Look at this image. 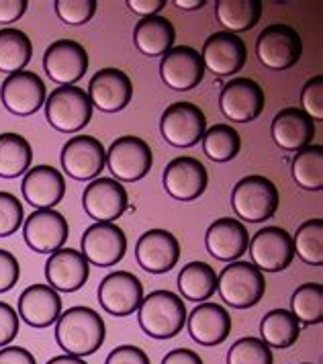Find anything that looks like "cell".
<instances>
[{
    "label": "cell",
    "mask_w": 323,
    "mask_h": 364,
    "mask_svg": "<svg viewBox=\"0 0 323 364\" xmlns=\"http://www.w3.org/2000/svg\"><path fill=\"white\" fill-rule=\"evenodd\" d=\"M248 252H250L252 264L262 272H282L295 260L292 235L276 225H268L254 233Z\"/></svg>",
    "instance_id": "obj_10"
},
{
    "label": "cell",
    "mask_w": 323,
    "mask_h": 364,
    "mask_svg": "<svg viewBox=\"0 0 323 364\" xmlns=\"http://www.w3.org/2000/svg\"><path fill=\"white\" fill-rule=\"evenodd\" d=\"M217 291L219 297L233 309H250L264 297L266 279L264 272L252 262L235 260L229 262V266L221 270V274H217Z\"/></svg>",
    "instance_id": "obj_4"
},
{
    "label": "cell",
    "mask_w": 323,
    "mask_h": 364,
    "mask_svg": "<svg viewBox=\"0 0 323 364\" xmlns=\"http://www.w3.org/2000/svg\"><path fill=\"white\" fill-rule=\"evenodd\" d=\"M292 181L303 191H322L323 188V148L307 146L295 154L291 162Z\"/></svg>",
    "instance_id": "obj_35"
},
{
    "label": "cell",
    "mask_w": 323,
    "mask_h": 364,
    "mask_svg": "<svg viewBox=\"0 0 323 364\" xmlns=\"http://www.w3.org/2000/svg\"><path fill=\"white\" fill-rule=\"evenodd\" d=\"M272 139L285 151H299L313 144L315 137V121L297 107H287L278 111L270 125Z\"/></svg>",
    "instance_id": "obj_28"
},
{
    "label": "cell",
    "mask_w": 323,
    "mask_h": 364,
    "mask_svg": "<svg viewBox=\"0 0 323 364\" xmlns=\"http://www.w3.org/2000/svg\"><path fill=\"white\" fill-rule=\"evenodd\" d=\"M105 338L107 326L102 317L86 305L70 307L55 321V342L70 356L84 358L95 354L105 344Z\"/></svg>",
    "instance_id": "obj_1"
},
{
    "label": "cell",
    "mask_w": 323,
    "mask_h": 364,
    "mask_svg": "<svg viewBox=\"0 0 323 364\" xmlns=\"http://www.w3.org/2000/svg\"><path fill=\"white\" fill-rule=\"evenodd\" d=\"M64 172L74 181H95L107 168V149L92 135H74L68 139L60 154Z\"/></svg>",
    "instance_id": "obj_9"
},
{
    "label": "cell",
    "mask_w": 323,
    "mask_h": 364,
    "mask_svg": "<svg viewBox=\"0 0 323 364\" xmlns=\"http://www.w3.org/2000/svg\"><path fill=\"white\" fill-rule=\"evenodd\" d=\"M33 162L31 144L18 133H0V178L23 176Z\"/></svg>",
    "instance_id": "obj_33"
},
{
    "label": "cell",
    "mask_w": 323,
    "mask_h": 364,
    "mask_svg": "<svg viewBox=\"0 0 323 364\" xmlns=\"http://www.w3.org/2000/svg\"><path fill=\"white\" fill-rule=\"evenodd\" d=\"M160 78L176 92L193 90L205 78V64L201 53L191 46H176L162 55Z\"/></svg>",
    "instance_id": "obj_20"
},
{
    "label": "cell",
    "mask_w": 323,
    "mask_h": 364,
    "mask_svg": "<svg viewBox=\"0 0 323 364\" xmlns=\"http://www.w3.org/2000/svg\"><path fill=\"white\" fill-rule=\"evenodd\" d=\"M105 364H152L149 363V356L142 348L137 346H119L115 348L113 352L107 356Z\"/></svg>",
    "instance_id": "obj_45"
},
{
    "label": "cell",
    "mask_w": 323,
    "mask_h": 364,
    "mask_svg": "<svg viewBox=\"0 0 323 364\" xmlns=\"http://www.w3.org/2000/svg\"><path fill=\"white\" fill-rule=\"evenodd\" d=\"M162 364H205L203 358L194 352V350H189V348H176L172 352H168L164 356Z\"/></svg>",
    "instance_id": "obj_49"
},
{
    "label": "cell",
    "mask_w": 323,
    "mask_h": 364,
    "mask_svg": "<svg viewBox=\"0 0 323 364\" xmlns=\"http://www.w3.org/2000/svg\"><path fill=\"white\" fill-rule=\"evenodd\" d=\"M180 11H198V9H203L207 2L205 0H176L174 2Z\"/></svg>",
    "instance_id": "obj_50"
},
{
    "label": "cell",
    "mask_w": 323,
    "mask_h": 364,
    "mask_svg": "<svg viewBox=\"0 0 323 364\" xmlns=\"http://www.w3.org/2000/svg\"><path fill=\"white\" fill-rule=\"evenodd\" d=\"M21 191H23L25 200L35 209H53L55 205L64 200L65 178L53 166H31L25 172Z\"/></svg>",
    "instance_id": "obj_25"
},
{
    "label": "cell",
    "mask_w": 323,
    "mask_h": 364,
    "mask_svg": "<svg viewBox=\"0 0 323 364\" xmlns=\"http://www.w3.org/2000/svg\"><path fill=\"white\" fill-rule=\"evenodd\" d=\"M272 348L260 338H240L227 352V364H272Z\"/></svg>",
    "instance_id": "obj_39"
},
{
    "label": "cell",
    "mask_w": 323,
    "mask_h": 364,
    "mask_svg": "<svg viewBox=\"0 0 323 364\" xmlns=\"http://www.w3.org/2000/svg\"><path fill=\"white\" fill-rule=\"evenodd\" d=\"M189 333L198 346H219L231 333V315L217 303H201L186 317Z\"/></svg>",
    "instance_id": "obj_27"
},
{
    "label": "cell",
    "mask_w": 323,
    "mask_h": 364,
    "mask_svg": "<svg viewBox=\"0 0 323 364\" xmlns=\"http://www.w3.org/2000/svg\"><path fill=\"white\" fill-rule=\"evenodd\" d=\"M25 221V211L21 200L13 193L0 191V237H9L18 232Z\"/></svg>",
    "instance_id": "obj_41"
},
{
    "label": "cell",
    "mask_w": 323,
    "mask_h": 364,
    "mask_svg": "<svg viewBox=\"0 0 323 364\" xmlns=\"http://www.w3.org/2000/svg\"><path fill=\"white\" fill-rule=\"evenodd\" d=\"M203 151L205 156L217 162V164H226V162H231L240 149H242V137L240 133L235 132L231 125L227 123H217L209 127L205 135H203Z\"/></svg>",
    "instance_id": "obj_36"
},
{
    "label": "cell",
    "mask_w": 323,
    "mask_h": 364,
    "mask_svg": "<svg viewBox=\"0 0 323 364\" xmlns=\"http://www.w3.org/2000/svg\"><path fill=\"white\" fill-rule=\"evenodd\" d=\"M43 70L51 82L74 86L88 70V51L74 39H58L43 53Z\"/></svg>",
    "instance_id": "obj_15"
},
{
    "label": "cell",
    "mask_w": 323,
    "mask_h": 364,
    "mask_svg": "<svg viewBox=\"0 0 323 364\" xmlns=\"http://www.w3.org/2000/svg\"><path fill=\"white\" fill-rule=\"evenodd\" d=\"M90 277V264L80 250L60 248L49 254L46 262V279L49 287L62 293H76Z\"/></svg>",
    "instance_id": "obj_24"
},
{
    "label": "cell",
    "mask_w": 323,
    "mask_h": 364,
    "mask_svg": "<svg viewBox=\"0 0 323 364\" xmlns=\"http://www.w3.org/2000/svg\"><path fill=\"white\" fill-rule=\"evenodd\" d=\"M162 137L174 148H193L207 132V117L189 100L172 102L160 119Z\"/></svg>",
    "instance_id": "obj_8"
},
{
    "label": "cell",
    "mask_w": 323,
    "mask_h": 364,
    "mask_svg": "<svg viewBox=\"0 0 323 364\" xmlns=\"http://www.w3.org/2000/svg\"><path fill=\"white\" fill-rule=\"evenodd\" d=\"M0 364H37V360L27 348L4 346L0 348Z\"/></svg>",
    "instance_id": "obj_47"
},
{
    "label": "cell",
    "mask_w": 323,
    "mask_h": 364,
    "mask_svg": "<svg viewBox=\"0 0 323 364\" xmlns=\"http://www.w3.org/2000/svg\"><path fill=\"white\" fill-rule=\"evenodd\" d=\"M266 107L264 88L252 78H233L221 88L219 109L233 123H250L262 115Z\"/></svg>",
    "instance_id": "obj_16"
},
{
    "label": "cell",
    "mask_w": 323,
    "mask_h": 364,
    "mask_svg": "<svg viewBox=\"0 0 323 364\" xmlns=\"http://www.w3.org/2000/svg\"><path fill=\"white\" fill-rule=\"evenodd\" d=\"M144 301V284L129 272L117 270L107 274L98 284V303L109 315L127 317L133 315Z\"/></svg>",
    "instance_id": "obj_13"
},
{
    "label": "cell",
    "mask_w": 323,
    "mask_h": 364,
    "mask_svg": "<svg viewBox=\"0 0 323 364\" xmlns=\"http://www.w3.org/2000/svg\"><path fill=\"white\" fill-rule=\"evenodd\" d=\"M135 260L149 274L170 272L180 260V242L168 230H149L135 244Z\"/></svg>",
    "instance_id": "obj_22"
},
{
    "label": "cell",
    "mask_w": 323,
    "mask_h": 364,
    "mask_svg": "<svg viewBox=\"0 0 323 364\" xmlns=\"http://www.w3.org/2000/svg\"><path fill=\"white\" fill-rule=\"evenodd\" d=\"M137 311L139 328L156 340H170L178 336L186 326L189 317L182 297L164 289L152 291L147 297H144Z\"/></svg>",
    "instance_id": "obj_2"
},
{
    "label": "cell",
    "mask_w": 323,
    "mask_h": 364,
    "mask_svg": "<svg viewBox=\"0 0 323 364\" xmlns=\"http://www.w3.org/2000/svg\"><path fill=\"white\" fill-rule=\"evenodd\" d=\"M68 235H70L68 221L55 209H35L23 221L25 244L37 254H53L64 248Z\"/></svg>",
    "instance_id": "obj_18"
},
{
    "label": "cell",
    "mask_w": 323,
    "mask_h": 364,
    "mask_svg": "<svg viewBox=\"0 0 323 364\" xmlns=\"http://www.w3.org/2000/svg\"><path fill=\"white\" fill-rule=\"evenodd\" d=\"M215 11L219 23L227 29V33L250 31L258 25L264 2L260 0H217Z\"/></svg>",
    "instance_id": "obj_32"
},
{
    "label": "cell",
    "mask_w": 323,
    "mask_h": 364,
    "mask_svg": "<svg viewBox=\"0 0 323 364\" xmlns=\"http://www.w3.org/2000/svg\"><path fill=\"white\" fill-rule=\"evenodd\" d=\"M27 0H0V25L15 23L27 13Z\"/></svg>",
    "instance_id": "obj_46"
},
{
    "label": "cell",
    "mask_w": 323,
    "mask_h": 364,
    "mask_svg": "<svg viewBox=\"0 0 323 364\" xmlns=\"http://www.w3.org/2000/svg\"><path fill=\"white\" fill-rule=\"evenodd\" d=\"M88 99L102 113H119L133 99L131 78L119 68H102L88 82Z\"/></svg>",
    "instance_id": "obj_21"
},
{
    "label": "cell",
    "mask_w": 323,
    "mask_h": 364,
    "mask_svg": "<svg viewBox=\"0 0 323 364\" xmlns=\"http://www.w3.org/2000/svg\"><path fill=\"white\" fill-rule=\"evenodd\" d=\"M280 193L270 178L262 174L243 176L231 191V207L235 215L248 223H262L275 217Z\"/></svg>",
    "instance_id": "obj_3"
},
{
    "label": "cell",
    "mask_w": 323,
    "mask_h": 364,
    "mask_svg": "<svg viewBox=\"0 0 323 364\" xmlns=\"http://www.w3.org/2000/svg\"><path fill=\"white\" fill-rule=\"evenodd\" d=\"M48 364H88L84 358H78V356H70V354H62V356H53L51 360H48Z\"/></svg>",
    "instance_id": "obj_51"
},
{
    "label": "cell",
    "mask_w": 323,
    "mask_h": 364,
    "mask_svg": "<svg viewBox=\"0 0 323 364\" xmlns=\"http://www.w3.org/2000/svg\"><path fill=\"white\" fill-rule=\"evenodd\" d=\"M256 55L260 64L268 70H289L303 55V39L291 25H268L256 39Z\"/></svg>",
    "instance_id": "obj_6"
},
{
    "label": "cell",
    "mask_w": 323,
    "mask_h": 364,
    "mask_svg": "<svg viewBox=\"0 0 323 364\" xmlns=\"http://www.w3.org/2000/svg\"><path fill=\"white\" fill-rule=\"evenodd\" d=\"M48 99L46 82L39 78V74L21 70L11 76H6L0 86V100L9 113L16 117L35 115Z\"/></svg>",
    "instance_id": "obj_11"
},
{
    "label": "cell",
    "mask_w": 323,
    "mask_h": 364,
    "mask_svg": "<svg viewBox=\"0 0 323 364\" xmlns=\"http://www.w3.org/2000/svg\"><path fill=\"white\" fill-rule=\"evenodd\" d=\"M291 314L299 323L315 326L323 321V287L319 282H305L297 287L291 297Z\"/></svg>",
    "instance_id": "obj_38"
},
{
    "label": "cell",
    "mask_w": 323,
    "mask_h": 364,
    "mask_svg": "<svg viewBox=\"0 0 323 364\" xmlns=\"http://www.w3.org/2000/svg\"><path fill=\"white\" fill-rule=\"evenodd\" d=\"M16 314L27 326L43 330L53 326L62 315V299L49 284H31L21 293Z\"/></svg>",
    "instance_id": "obj_26"
},
{
    "label": "cell",
    "mask_w": 323,
    "mask_h": 364,
    "mask_svg": "<svg viewBox=\"0 0 323 364\" xmlns=\"http://www.w3.org/2000/svg\"><path fill=\"white\" fill-rule=\"evenodd\" d=\"M301 364H313V363H301Z\"/></svg>",
    "instance_id": "obj_52"
},
{
    "label": "cell",
    "mask_w": 323,
    "mask_h": 364,
    "mask_svg": "<svg viewBox=\"0 0 323 364\" xmlns=\"http://www.w3.org/2000/svg\"><path fill=\"white\" fill-rule=\"evenodd\" d=\"M33 43L21 29H0V72L15 74L31 62Z\"/></svg>",
    "instance_id": "obj_34"
},
{
    "label": "cell",
    "mask_w": 323,
    "mask_h": 364,
    "mask_svg": "<svg viewBox=\"0 0 323 364\" xmlns=\"http://www.w3.org/2000/svg\"><path fill=\"white\" fill-rule=\"evenodd\" d=\"M205 246L215 260L235 262L248 252L250 233L240 219L219 217L211 223L205 233Z\"/></svg>",
    "instance_id": "obj_23"
},
{
    "label": "cell",
    "mask_w": 323,
    "mask_h": 364,
    "mask_svg": "<svg viewBox=\"0 0 323 364\" xmlns=\"http://www.w3.org/2000/svg\"><path fill=\"white\" fill-rule=\"evenodd\" d=\"M301 105L303 113H307L313 121L323 119V76H313L309 78L303 90H301Z\"/></svg>",
    "instance_id": "obj_42"
},
{
    "label": "cell",
    "mask_w": 323,
    "mask_h": 364,
    "mask_svg": "<svg viewBox=\"0 0 323 364\" xmlns=\"http://www.w3.org/2000/svg\"><path fill=\"white\" fill-rule=\"evenodd\" d=\"M176 31L174 25L162 15L156 17H144L137 21L133 29V41L135 48L147 58H160L174 48Z\"/></svg>",
    "instance_id": "obj_29"
},
{
    "label": "cell",
    "mask_w": 323,
    "mask_h": 364,
    "mask_svg": "<svg viewBox=\"0 0 323 364\" xmlns=\"http://www.w3.org/2000/svg\"><path fill=\"white\" fill-rule=\"evenodd\" d=\"M205 70L213 72L215 76H233L245 66L248 48L242 37L227 31H215L205 39V46L201 51Z\"/></svg>",
    "instance_id": "obj_19"
},
{
    "label": "cell",
    "mask_w": 323,
    "mask_h": 364,
    "mask_svg": "<svg viewBox=\"0 0 323 364\" xmlns=\"http://www.w3.org/2000/svg\"><path fill=\"white\" fill-rule=\"evenodd\" d=\"M82 207L97 223H113L129 209V195L115 178L98 176L86 184L82 193Z\"/></svg>",
    "instance_id": "obj_12"
},
{
    "label": "cell",
    "mask_w": 323,
    "mask_h": 364,
    "mask_svg": "<svg viewBox=\"0 0 323 364\" xmlns=\"http://www.w3.org/2000/svg\"><path fill=\"white\" fill-rule=\"evenodd\" d=\"M166 0H129L127 6H129L131 13L139 15V17H156L160 15L162 11L166 9Z\"/></svg>",
    "instance_id": "obj_48"
},
{
    "label": "cell",
    "mask_w": 323,
    "mask_h": 364,
    "mask_svg": "<svg viewBox=\"0 0 323 364\" xmlns=\"http://www.w3.org/2000/svg\"><path fill=\"white\" fill-rule=\"evenodd\" d=\"M164 188L174 200L191 203L196 200L209 184V172L193 156H180L164 168Z\"/></svg>",
    "instance_id": "obj_17"
},
{
    "label": "cell",
    "mask_w": 323,
    "mask_h": 364,
    "mask_svg": "<svg viewBox=\"0 0 323 364\" xmlns=\"http://www.w3.org/2000/svg\"><path fill=\"white\" fill-rule=\"evenodd\" d=\"M21 279V264L16 256L9 250L0 248V293H6Z\"/></svg>",
    "instance_id": "obj_43"
},
{
    "label": "cell",
    "mask_w": 323,
    "mask_h": 364,
    "mask_svg": "<svg viewBox=\"0 0 323 364\" xmlns=\"http://www.w3.org/2000/svg\"><path fill=\"white\" fill-rule=\"evenodd\" d=\"M295 256H299L305 264H323V219H307L297 228L292 235Z\"/></svg>",
    "instance_id": "obj_37"
},
{
    "label": "cell",
    "mask_w": 323,
    "mask_h": 364,
    "mask_svg": "<svg viewBox=\"0 0 323 364\" xmlns=\"http://www.w3.org/2000/svg\"><path fill=\"white\" fill-rule=\"evenodd\" d=\"M80 248L88 264L109 268L123 260L127 252V235L115 223H95L82 233Z\"/></svg>",
    "instance_id": "obj_14"
},
{
    "label": "cell",
    "mask_w": 323,
    "mask_h": 364,
    "mask_svg": "<svg viewBox=\"0 0 323 364\" xmlns=\"http://www.w3.org/2000/svg\"><path fill=\"white\" fill-rule=\"evenodd\" d=\"M55 13L65 25H86L97 13V0H55Z\"/></svg>",
    "instance_id": "obj_40"
},
{
    "label": "cell",
    "mask_w": 323,
    "mask_h": 364,
    "mask_svg": "<svg viewBox=\"0 0 323 364\" xmlns=\"http://www.w3.org/2000/svg\"><path fill=\"white\" fill-rule=\"evenodd\" d=\"M18 326H21V319L15 307L0 301V348L11 346V342L18 333Z\"/></svg>",
    "instance_id": "obj_44"
},
{
    "label": "cell",
    "mask_w": 323,
    "mask_h": 364,
    "mask_svg": "<svg viewBox=\"0 0 323 364\" xmlns=\"http://www.w3.org/2000/svg\"><path fill=\"white\" fill-rule=\"evenodd\" d=\"M180 295L193 303H205L217 291V272L207 262H189L178 274Z\"/></svg>",
    "instance_id": "obj_31"
},
{
    "label": "cell",
    "mask_w": 323,
    "mask_h": 364,
    "mask_svg": "<svg viewBox=\"0 0 323 364\" xmlns=\"http://www.w3.org/2000/svg\"><path fill=\"white\" fill-rule=\"evenodd\" d=\"M301 336V323L289 309H272L260 321V340L268 348L287 350L297 344Z\"/></svg>",
    "instance_id": "obj_30"
},
{
    "label": "cell",
    "mask_w": 323,
    "mask_h": 364,
    "mask_svg": "<svg viewBox=\"0 0 323 364\" xmlns=\"http://www.w3.org/2000/svg\"><path fill=\"white\" fill-rule=\"evenodd\" d=\"M43 107L48 123L60 133L82 132L92 119V102L80 86H58Z\"/></svg>",
    "instance_id": "obj_5"
},
{
    "label": "cell",
    "mask_w": 323,
    "mask_h": 364,
    "mask_svg": "<svg viewBox=\"0 0 323 364\" xmlns=\"http://www.w3.org/2000/svg\"><path fill=\"white\" fill-rule=\"evenodd\" d=\"M154 164V154L146 139L123 135L107 149V168L119 182H137L146 178Z\"/></svg>",
    "instance_id": "obj_7"
}]
</instances>
